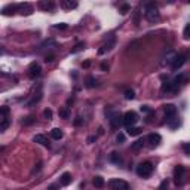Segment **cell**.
I'll return each instance as SVG.
<instances>
[{"label": "cell", "instance_id": "obj_39", "mask_svg": "<svg viewBox=\"0 0 190 190\" xmlns=\"http://www.w3.org/2000/svg\"><path fill=\"white\" fill-rule=\"evenodd\" d=\"M54 59H55V55L51 54V55H46V57H45V63H52Z\"/></svg>", "mask_w": 190, "mask_h": 190}, {"label": "cell", "instance_id": "obj_37", "mask_svg": "<svg viewBox=\"0 0 190 190\" xmlns=\"http://www.w3.org/2000/svg\"><path fill=\"white\" fill-rule=\"evenodd\" d=\"M48 45H55V42H54V40H45V42H43V43L40 45V48H39V49L45 48V46H48Z\"/></svg>", "mask_w": 190, "mask_h": 190}, {"label": "cell", "instance_id": "obj_9", "mask_svg": "<svg viewBox=\"0 0 190 190\" xmlns=\"http://www.w3.org/2000/svg\"><path fill=\"white\" fill-rule=\"evenodd\" d=\"M164 111H165L166 122H168L169 119H172V117L177 116V107H175L174 104H166V106H164Z\"/></svg>", "mask_w": 190, "mask_h": 190}, {"label": "cell", "instance_id": "obj_14", "mask_svg": "<svg viewBox=\"0 0 190 190\" xmlns=\"http://www.w3.org/2000/svg\"><path fill=\"white\" fill-rule=\"evenodd\" d=\"M71 174L70 172H63L61 177H59V186H68L71 183Z\"/></svg>", "mask_w": 190, "mask_h": 190}, {"label": "cell", "instance_id": "obj_19", "mask_svg": "<svg viewBox=\"0 0 190 190\" xmlns=\"http://www.w3.org/2000/svg\"><path fill=\"white\" fill-rule=\"evenodd\" d=\"M51 137H52L54 140H61V138L64 137V132H63V129H59V128H54V129L51 131Z\"/></svg>", "mask_w": 190, "mask_h": 190}, {"label": "cell", "instance_id": "obj_36", "mask_svg": "<svg viewBox=\"0 0 190 190\" xmlns=\"http://www.w3.org/2000/svg\"><path fill=\"white\" fill-rule=\"evenodd\" d=\"M166 189H168V180H164L160 183V186H159V190H166Z\"/></svg>", "mask_w": 190, "mask_h": 190}, {"label": "cell", "instance_id": "obj_18", "mask_svg": "<svg viewBox=\"0 0 190 190\" xmlns=\"http://www.w3.org/2000/svg\"><path fill=\"white\" fill-rule=\"evenodd\" d=\"M166 123L169 125V128H171V129H177V128L181 125V120H180V117H177V116H175V117H172V119H169Z\"/></svg>", "mask_w": 190, "mask_h": 190}, {"label": "cell", "instance_id": "obj_31", "mask_svg": "<svg viewBox=\"0 0 190 190\" xmlns=\"http://www.w3.org/2000/svg\"><path fill=\"white\" fill-rule=\"evenodd\" d=\"M183 37H184L186 40H189V37H190V24H186L184 31H183Z\"/></svg>", "mask_w": 190, "mask_h": 190}, {"label": "cell", "instance_id": "obj_34", "mask_svg": "<svg viewBox=\"0 0 190 190\" xmlns=\"http://www.w3.org/2000/svg\"><path fill=\"white\" fill-rule=\"evenodd\" d=\"M116 141H117V144H122V143H125V135L122 132L117 134V137H116Z\"/></svg>", "mask_w": 190, "mask_h": 190}, {"label": "cell", "instance_id": "obj_7", "mask_svg": "<svg viewBox=\"0 0 190 190\" xmlns=\"http://www.w3.org/2000/svg\"><path fill=\"white\" fill-rule=\"evenodd\" d=\"M186 55L184 54H181V55H175V58H174V61L171 63V68H172L174 71H177L178 68H181L183 66H184V63H186Z\"/></svg>", "mask_w": 190, "mask_h": 190}, {"label": "cell", "instance_id": "obj_44", "mask_svg": "<svg viewBox=\"0 0 190 190\" xmlns=\"http://www.w3.org/2000/svg\"><path fill=\"white\" fill-rule=\"evenodd\" d=\"M101 70H103V71H107V70H108V64L103 63V64H101Z\"/></svg>", "mask_w": 190, "mask_h": 190}, {"label": "cell", "instance_id": "obj_15", "mask_svg": "<svg viewBox=\"0 0 190 190\" xmlns=\"http://www.w3.org/2000/svg\"><path fill=\"white\" fill-rule=\"evenodd\" d=\"M59 6L63 9H75L77 8V2H71V0H63L59 3Z\"/></svg>", "mask_w": 190, "mask_h": 190}, {"label": "cell", "instance_id": "obj_20", "mask_svg": "<svg viewBox=\"0 0 190 190\" xmlns=\"http://www.w3.org/2000/svg\"><path fill=\"white\" fill-rule=\"evenodd\" d=\"M110 162H111V164H116V165H120V164H122V157H120V155H119L117 152H113V153L110 155Z\"/></svg>", "mask_w": 190, "mask_h": 190}, {"label": "cell", "instance_id": "obj_4", "mask_svg": "<svg viewBox=\"0 0 190 190\" xmlns=\"http://www.w3.org/2000/svg\"><path fill=\"white\" fill-rule=\"evenodd\" d=\"M184 174H186V168L183 165H177L174 169V183L177 186H181L184 183Z\"/></svg>", "mask_w": 190, "mask_h": 190}, {"label": "cell", "instance_id": "obj_1", "mask_svg": "<svg viewBox=\"0 0 190 190\" xmlns=\"http://www.w3.org/2000/svg\"><path fill=\"white\" fill-rule=\"evenodd\" d=\"M144 17L147 18V21H150V22H155L159 19L160 15H159V9H157L155 2H149L144 5Z\"/></svg>", "mask_w": 190, "mask_h": 190}, {"label": "cell", "instance_id": "obj_17", "mask_svg": "<svg viewBox=\"0 0 190 190\" xmlns=\"http://www.w3.org/2000/svg\"><path fill=\"white\" fill-rule=\"evenodd\" d=\"M15 12H17V5H8V6H5V8L2 9V14L3 15H12Z\"/></svg>", "mask_w": 190, "mask_h": 190}, {"label": "cell", "instance_id": "obj_24", "mask_svg": "<svg viewBox=\"0 0 190 190\" xmlns=\"http://www.w3.org/2000/svg\"><path fill=\"white\" fill-rule=\"evenodd\" d=\"M39 8L45 9V10H52L54 9V3L52 2H40L39 3Z\"/></svg>", "mask_w": 190, "mask_h": 190}, {"label": "cell", "instance_id": "obj_26", "mask_svg": "<svg viewBox=\"0 0 190 190\" xmlns=\"http://www.w3.org/2000/svg\"><path fill=\"white\" fill-rule=\"evenodd\" d=\"M36 122V117L34 116H27L24 120H22V125H25V126H28V125H31Z\"/></svg>", "mask_w": 190, "mask_h": 190}, {"label": "cell", "instance_id": "obj_21", "mask_svg": "<svg viewBox=\"0 0 190 190\" xmlns=\"http://www.w3.org/2000/svg\"><path fill=\"white\" fill-rule=\"evenodd\" d=\"M85 85H86V88H95L97 86V79L94 76H88L85 79Z\"/></svg>", "mask_w": 190, "mask_h": 190}, {"label": "cell", "instance_id": "obj_47", "mask_svg": "<svg viewBox=\"0 0 190 190\" xmlns=\"http://www.w3.org/2000/svg\"><path fill=\"white\" fill-rule=\"evenodd\" d=\"M95 140H97V137H89V138H88V143H94Z\"/></svg>", "mask_w": 190, "mask_h": 190}, {"label": "cell", "instance_id": "obj_3", "mask_svg": "<svg viewBox=\"0 0 190 190\" xmlns=\"http://www.w3.org/2000/svg\"><path fill=\"white\" fill-rule=\"evenodd\" d=\"M138 122V115L135 111H126L123 116H122V123L126 126V128H131L134 125Z\"/></svg>", "mask_w": 190, "mask_h": 190}, {"label": "cell", "instance_id": "obj_41", "mask_svg": "<svg viewBox=\"0 0 190 190\" xmlns=\"http://www.w3.org/2000/svg\"><path fill=\"white\" fill-rule=\"evenodd\" d=\"M40 169H42V162H39V164H37V165L34 166V169H33V174L39 172V171H40Z\"/></svg>", "mask_w": 190, "mask_h": 190}, {"label": "cell", "instance_id": "obj_2", "mask_svg": "<svg viewBox=\"0 0 190 190\" xmlns=\"http://www.w3.org/2000/svg\"><path fill=\"white\" fill-rule=\"evenodd\" d=\"M137 174H138V177L147 178V177H150V175L153 174V165H152L150 162L141 164V165L137 166Z\"/></svg>", "mask_w": 190, "mask_h": 190}, {"label": "cell", "instance_id": "obj_46", "mask_svg": "<svg viewBox=\"0 0 190 190\" xmlns=\"http://www.w3.org/2000/svg\"><path fill=\"white\" fill-rule=\"evenodd\" d=\"M82 66H83V68H88V67L91 66V61H85V63H83Z\"/></svg>", "mask_w": 190, "mask_h": 190}, {"label": "cell", "instance_id": "obj_28", "mask_svg": "<svg viewBox=\"0 0 190 190\" xmlns=\"http://www.w3.org/2000/svg\"><path fill=\"white\" fill-rule=\"evenodd\" d=\"M143 146H144V140H137L132 144V150H140L143 149Z\"/></svg>", "mask_w": 190, "mask_h": 190}, {"label": "cell", "instance_id": "obj_40", "mask_svg": "<svg viewBox=\"0 0 190 190\" xmlns=\"http://www.w3.org/2000/svg\"><path fill=\"white\" fill-rule=\"evenodd\" d=\"M83 123V119L82 117H76L75 119V126H80Z\"/></svg>", "mask_w": 190, "mask_h": 190}, {"label": "cell", "instance_id": "obj_38", "mask_svg": "<svg viewBox=\"0 0 190 190\" xmlns=\"http://www.w3.org/2000/svg\"><path fill=\"white\" fill-rule=\"evenodd\" d=\"M140 110L143 111V113H152V108H150L149 106H141Z\"/></svg>", "mask_w": 190, "mask_h": 190}, {"label": "cell", "instance_id": "obj_30", "mask_svg": "<svg viewBox=\"0 0 190 190\" xmlns=\"http://www.w3.org/2000/svg\"><path fill=\"white\" fill-rule=\"evenodd\" d=\"M129 10H131V6H129V5H126V3H125V5H122V6H120V9H119V12H120L122 15H126Z\"/></svg>", "mask_w": 190, "mask_h": 190}, {"label": "cell", "instance_id": "obj_22", "mask_svg": "<svg viewBox=\"0 0 190 190\" xmlns=\"http://www.w3.org/2000/svg\"><path fill=\"white\" fill-rule=\"evenodd\" d=\"M143 132V129L138 128V126H131V128H128V135H131V137H137V135H140Z\"/></svg>", "mask_w": 190, "mask_h": 190}, {"label": "cell", "instance_id": "obj_35", "mask_svg": "<svg viewBox=\"0 0 190 190\" xmlns=\"http://www.w3.org/2000/svg\"><path fill=\"white\" fill-rule=\"evenodd\" d=\"M54 27H55V28H58V30H67V28H68V25H67L66 22H59V24H55Z\"/></svg>", "mask_w": 190, "mask_h": 190}, {"label": "cell", "instance_id": "obj_32", "mask_svg": "<svg viewBox=\"0 0 190 190\" xmlns=\"http://www.w3.org/2000/svg\"><path fill=\"white\" fill-rule=\"evenodd\" d=\"M125 98L126 99H134L135 98V92H134L132 89H126V91H125Z\"/></svg>", "mask_w": 190, "mask_h": 190}, {"label": "cell", "instance_id": "obj_13", "mask_svg": "<svg viewBox=\"0 0 190 190\" xmlns=\"http://www.w3.org/2000/svg\"><path fill=\"white\" fill-rule=\"evenodd\" d=\"M33 141L34 143H39V144H42V146H45V147H49L51 143L49 140L45 137V135H42V134H37V135H34L33 137Z\"/></svg>", "mask_w": 190, "mask_h": 190}, {"label": "cell", "instance_id": "obj_12", "mask_svg": "<svg viewBox=\"0 0 190 190\" xmlns=\"http://www.w3.org/2000/svg\"><path fill=\"white\" fill-rule=\"evenodd\" d=\"M28 71H30V77H31V79H34V77L40 76L42 68H40V66H39L37 63H31V64H30V67H28Z\"/></svg>", "mask_w": 190, "mask_h": 190}, {"label": "cell", "instance_id": "obj_42", "mask_svg": "<svg viewBox=\"0 0 190 190\" xmlns=\"http://www.w3.org/2000/svg\"><path fill=\"white\" fill-rule=\"evenodd\" d=\"M8 113H9V108L8 107H2V108H0V115H5V116H6Z\"/></svg>", "mask_w": 190, "mask_h": 190}, {"label": "cell", "instance_id": "obj_27", "mask_svg": "<svg viewBox=\"0 0 190 190\" xmlns=\"http://www.w3.org/2000/svg\"><path fill=\"white\" fill-rule=\"evenodd\" d=\"M58 115H59V117H63V119H68L70 117V111H68V108H61Z\"/></svg>", "mask_w": 190, "mask_h": 190}, {"label": "cell", "instance_id": "obj_5", "mask_svg": "<svg viewBox=\"0 0 190 190\" xmlns=\"http://www.w3.org/2000/svg\"><path fill=\"white\" fill-rule=\"evenodd\" d=\"M108 187L111 190H128L129 189V184L123 180H119V178H113L108 181Z\"/></svg>", "mask_w": 190, "mask_h": 190}, {"label": "cell", "instance_id": "obj_8", "mask_svg": "<svg viewBox=\"0 0 190 190\" xmlns=\"http://www.w3.org/2000/svg\"><path fill=\"white\" fill-rule=\"evenodd\" d=\"M17 12H19L21 15H31L33 6L30 3H19V5H17Z\"/></svg>", "mask_w": 190, "mask_h": 190}, {"label": "cell", "instance_id": "obj_33", "mask_svg": "<svg viewBox=\"0 0 190 190\" xmlns=\"http://www.w3.org/2000/svg\"><path fill=\"white\" fill-rule=\"evenodd\" d=\"M43 116H45V119L51 120V119H52V110H51V108H46V110L43 111Z\"/></svg>", "mask_w": 190, "mask_h": 190}, {"label": "cell", "instance_id": "obj_43", "mask_svg": "<svg viewBox=\"0 0 190 190\" xmlns=\"http://www.w3.org/2000/svg\"><path fill=\"white\" fill-rule=\"evenodd\" d=\"M183 149H184V153H186V155H190V147H189V144H184V146H183Z\"/></svg>", "mask_w": 190, "mask_h": 190}, {"label": "cell", "instance_id": "obj_23", "mask_svg": "<svg viewBox=\"0 0 190 190\" xmlns=\"http://www.w3.org/2000/svg\"><path fill=\"white\" fill-rule=\"evenodd\" d=\"M92 183H94V186H95L97 189H101V187L104 186V178H103V177H99V175H95V177H94V180H92Z\"/></svg>", "mask_w": 190, "mask_h": 190}, {"label": "cell", "instance_id": "obj_25", "mask_svg": "<svg viewBox=\"0 0 190 190\" xmlns=\"http://www.w3.org/2000/svg\"><path fill=\"white\" fill-rule=\"evenodd\" d=\"M83 49H85V43L80 42V43H77L75 48L71 49V54H77V52H80V51H83Z\"/></svg>", "mask_w": 190, "mask_h": 190}, {"label": "cell", "instance_id": "obj_29", "mask_svg": "<svg viewBox=\"0 0 190 190\" xmlns=\"http://www.w3.org/2000/svg\"><path fill=\"white\" fill-rule=\"evenodd\" d=\"M9 125H10V120H9L8 117H5V119L2 120V123H0V131H5Z\"/></svg>", "mask_w": 190, "mask_h": 190}, {"label": "cell", "instance_id": "obj_10", "mask_svg": "<svg viewBox=\"0 0 190 190\" xmlns=\"http://www.w3.org/2000/svg\"><path fill=\"white\" fill-rule=\"evenodd\" d=\"M115 45H116V39L113 37V39H110L107 43H104V45L99 48V49H98V54H99V55H104V54H107V52H110V51L115 48Z\"/></svg>", "mask_w": 190, "mask_h": 190}, {"label": "cell", "instance_id": "obj_6", "mask_svg": "<svg viewBox=\"0 0 190 190\" xmlns=\"http://www.w3.org/2000/svg\"><path fill=\"white\" fill-rule=\"evenodd\" d=\"M108 120H110L111 129H117L120 126V123H122V115L120 113H110L108 115Z\"/></svg>", "mask_w": 190, "mask_h": 190}, {"label": "cell", "instance_id": "obj_45", "mask_svg": "<svg viewBox=\"0 0 190 190\" xmlns=\"http://www.w3.org/2000/svg\"><path fill=\"white\" fill-rule=\"evenodd\" d=\"M48 190H58V184H51Z\"/></svg>", "mask_w": 190, "mask_h": 190}, {"label": "cell", "instance_id": "obj_16", "mask_svg": "<svg viewBox=\"0 0 190 190\" xmlns=\"http://www.w3.org/2000/svg\"><path fill=\"white\" fill-rule=\"evenodd\" d=\"M42 95H43V94H42V88H39L37 94H34V97H33L31 99H30L28 103H27V106L30 107V106H34V104H37V103H39V101L42 99Z\"/></svg>", "mask_w": 190, "mask_h": 190}, {"label": "cell", "instance_id": "obj_11", "mask_svg": "<svg viewBox=\"0 0 190 190\" xmlns=\"http://www.w3.org/2000/svg\"><path fill=\"white\" fill-rule=\"evenodd\" d=\"M160 141H162V137H160L159 134H150L149 137H147V143H149V146L152 149L157 147V146L160 144Z\"/></svg>", "mask_w": 190, "mask_h": 190}]
</instances>
